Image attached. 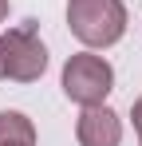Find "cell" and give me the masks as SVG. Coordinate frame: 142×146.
I'll return each instance as SVG.
<instances>
[{"label": "cell", "mask_w": 142, "mask_h": 146, "mask_svg": "<svg viewBox=\"0 0 142 146\" xmlns=\"http://www.w3.org/2000/svg\"><path fill=\"white\" fill-rule=\"evenodd\" d=\"M0 146H36V126L20 111L0 115Z\"/></svg>", "instance_id": "5b68a950"}, {"label": "cell", "mask_w": 142, "mask_h": 146, "mask_svg": "<svg viewBox=\"0 0 142 146\" xmlns=\"http://www.w3.org/2000/svg\"><path fill=\"white\" fill-rule=\"evenodd\" d=\"M130 119H134V130H138V146H142V95L134 99V107H130Z\"/></svg>", "instance_id": "8992f818"}, {"label": "cell", "mask_w": 142, "mask_h": 146, "mask_svg": "<svg viewBox=\"0 0 142 146\" xmlns=\"http://www.w3.org/2000/svg\"><path fill=\"white\" fill-rule=\"evenodd\" d=\"M0 79H4V36H0Z\"/></svg>", "instance_id": "ba28073f"}, {"label": "cell", "mask_w": 142, "mask_h": 146, "mask_svg": "<svg viewBox=\"0 0 142 146\" xmlns=\"http://www.w3.org/2000/svg\"><path fill=\"white\" fill-rule=\"evenodd\" d=\"M75 138H79V146H118L122 142V122L107 103L83 107V115L75 122Z\"/></svg>", "instance_id": "277c9868"}, {"label": "cell", "mask_w": 142, "mask_h": 146, "mask_svg": "<svg viewBox=\"0 0 142 146\" xmlns=\"http://www.w3.org/2000/svg\"><path fill=\"white\" fill-rule=\"evenodd\" d=\"M115 87V67L95 55V51H79L63 63V95L79 107H99Z\"/></svg>", "instance_id": "7a4b0ae2"}, {"label": "cell", "mask_w": 142, "mask_h": 146, "mask_svg": "<svg viewBox=\"0 0 142 146\" xmlns=\"http://www.w3.org/2000/svg\"><path fill=\"white\" fill-rule=\"evenodd\" d=\"M67 28L87 48H111L126 32L122 0H67Z\"/></svg>", "instance_id": "6da1fadb"}, {"label": "cell", "mask_w": 142, "mask_h": 146, "mask_svg": "<svg viewBox=\"0 0 142 146\" xmlns=\"http://www.w3.org/2000/svg\"><path fill=\"white\" fill-rule=\"evenodd\" d=\"M47 71V48L36 36L32 24H20L4 36V79L16 83H36Z\"/></svg>", "instance_id": "3957f363"}, {"label": "cell", "mask_w": 142, "mask_h": 146, "mask_svg": "<svg viewBox=\"0 0 142 146\" xmlns=\"http://www.w3.org/2000/svg\"><path fill=\"white\" fill-rule=\"evenodd\" d=\"M8 20V0H0V24Z\"/></svg>", "instance_id": "52a82bcc"}]
</instances>
